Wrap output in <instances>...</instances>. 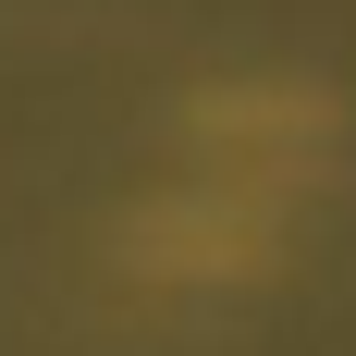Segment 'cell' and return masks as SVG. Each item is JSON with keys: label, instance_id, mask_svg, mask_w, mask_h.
<instances>
[{"label": "cell", "instance_id": "6da1fadb", "mask_svg": "<svg viewBox=\"0 0 356 356\" xmlns=\"http://www.w3.org/2000/svg\"><path fill=\"white\" fill-rule=\"evenodd\" d=\"M147 270H246V258H270V209L258 197H197V209L147 221Z\"/></svg>", "mask_w": 356, "mask_h": 356}]
</instances>
